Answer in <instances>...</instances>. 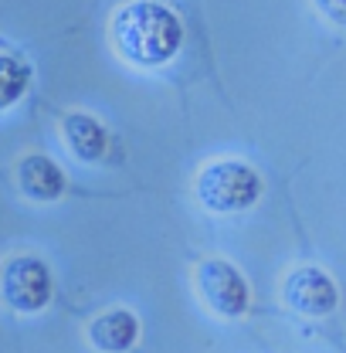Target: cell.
I'll return each instance as SVG.
<instances>
[{"mask_svg": "<svg viewBox=\"0 0 346 353\" xmlns=\"http://www.w3.org/2000/svg\"><path fill=\"white\" fill-rule=\"evenodd\" d=\"M112 44L119 58L139 68L167 65L183 44V24L160 0H132L112 14Z\"/></svg>", "mask_w": 346, "mask_h": 353, "instance_id": "obj_1", "label": "cell"}, {"mask_svg": "<svg viewBox=\"0 0 346 353\" xmlns=\"http://www.w3.org/2000/svg\"><path fill=\"white\" fill-rule=\"evenodd\" d=\"M261 190V174L245 160H214L194 180V194L211 214H241L258 204Z\"/></svg>", "mask_w": 346, "mask_h": 353, "instance_id": "obj_2", "label": "cell"}, {"mask_svg": "<svg viewBox=\"0 0 346 353\" xmlns=\"http://www.w3.org/2000/svg\"><path fill=\"white\" fill-rule=\"evenodd\" d=\"M194 285L204 299V306L221 319H241L252 306V289L248 279L227 262V259H207L197 265Z\"/></svg>", "mask_w": 346, "mask_h": 353, "instance_id": "obj_3", "label": "cell"}, {"mask_svg": "<svg viewBox=\"0 0 346 353\" xmlns=\"http://www.w3.org/2000/svg\"><path fill=\"white\" fill-rule=\"evenodd\" d=\"M282 299L305 319H326L340 309V285L319 265H296L282 279Z\"/></svg>", "mask_w": 346, "mask_h": 353, "instance_id": "obj_4", "label": "cell"}, {"mask_svg": "<svg viewBox=\"0 0 346 353\" xmlns=\"http://www.w3.org/2000/svg\"><path fill=\"white\" fill-rule=\"evenodd\" d=\"M0 296L14 312H41L51 303V272L38 255H14L0 272Z\"/></svg>", "mask_w": 346, "mask_h": 353, "instance_id": "obj_5", "label": "cell"}, {"mask_svg": "<svg viewBox=\"0 0 346 353\" xmlns=\"http://www.w3.org/2000/svg\"><path fill=\"white\" fill-rule=\"evenodd\" d=\"M139 340V319L130 309H105L88 323V343L99 353H130Z\"/></svg>", "mask_w": 346, "mask_h": 353, "instance_id": "obj_6", "label": "cell"}, {"mask_svg": "<svg viewBox=\"0 0 346 353\" xmlns=\"http://www.w3.org/2000/svg\"><path fill=\"white\" fill-rule=\"evenodd\" d=\"M17 180H21V190L31 197V201H41V204H51L65 194V174L61 167L51 160V157H41V153H31L21 160V170H17Z\"/></svg>", "mask_w": 346, "mask_h": 353, "instance_id": "obj_7", "label": "cell"}, {"mask_svg": "<svg viewBox=\"0 0 346 353\" xmlns=\"http://www.w3.org/2000/svg\"><path fill=\"white\" fill-rule=\"evenodd\" d=\"M61 136H65L72 157H79V160H85V163H99V160L105 157V150H109V132H105V126H102L95 116H88V112L65 116Z\"/></svg>", "mask_w": 346, "mask_h": 353, "instance_id": "obj_8", "label": "cell"}, {"mask_svg": "<svg viewBox=\"0 0 346 353\" xmlns=\"http://www.w3.org/2000/svg\"><path fill=\"white\" fill-rule=\"evenodd\" d=\"M28 82H31L28 65L10 54H0V112L10 109L14 102H21V95L28 92Z\"/></svg>", "mask_w": 346, "mask_h": 353, "instance_id": "obj_9", "label": "cell"}, {"mask_svg": "<svg viewBox=\"0 0 346 353\" xmlns=\"http://www.w3.org/2000/svg\"><path fill=\"white\" fill-rule=\"evenodd\" d=\"M312 3H316V10H319L329 24L346 28V0H312Z\"/></svg>", "mask_w": 346, "mask_h": 353, "instance_id": "obj_10", "label": "cell"}]
</instances>
